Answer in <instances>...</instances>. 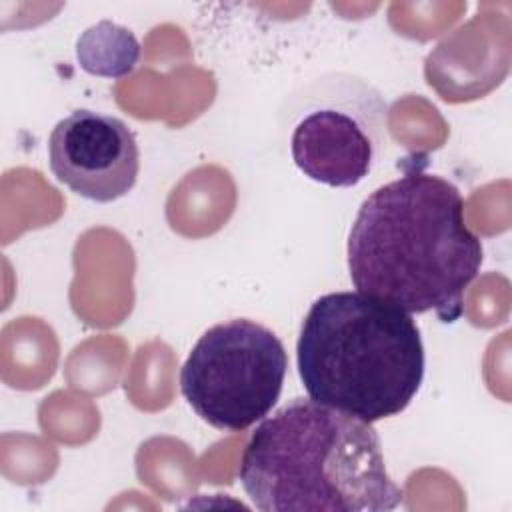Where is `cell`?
<instances>
[{
  "instance_id": "6",
  "label": "cell",
  "mask_w": 512,
  "mask_h": 512,
  "mask_svg": "<svg viewBox=\"0 0 512 512\" xmlns=\"http://www.w3.org/2000/svg\"><path fill=\"white\" fill-rule=\"evenodd\" d=\"M48 164L58 182L92 202L126 196L140 172L136 134L116 116L78 108L48 136Z\"/></svg>"
},
{
  "instance_id": "4",
  "label": "cell",
  "mask_w": 512,
  "mask_h": 512,
  "mask_svg": "<svg viewBox=\"0 0 512 512\" xmlns=\"http://www.w3.org/2000/svg\"><path fill=\"white\" fill-rule=\"evenodd\" d=\"M286 370L282 340L260 322L234 318L198 338L180 368V392L210 426L242 432L272 412Z\"/></svg>"
},
{
  "instance_id": "3",
  "label": "cell",
  "mask_w": 512,
  "mask_h": 512,
  "mask_svg": "<svg viewBox=\"0 0 512 512\" xmlns=\"http://www.w3.org/2000/svg\"><path fill=\"white\" fill-rule=\"evenodd\" d=\"M296 362L308 398L370 424L404 412L426 368L412 314L358 290L312 302Z\"/></svg>"
},
{
  "instance_id": "7",
  "label": "cell",
  "mask_w": 512,
  "mask_h": 512,
  "mask_svg": "<svg viewBox=\"0 0 512 512\" xmlns=\"http://www.w3.org/2000/svg\"><path fill=\"white\" fill-rule=\"evenodd\" d=\"M76 58L80 68L92 76L122 78L136 68L140 44L128 28L102 20L82 32Z\"/></svg>"
},
{
  "instance_id": "5",
  "label": "cell",
  "mask_w": 512,
  "mask_h": 512,
  "mask_svg": "<svg viewBox=\"0 0 512 512\" xmlns=\"http://www.w3.org/2000/svg\"><path fill=\"white\" fill-rule=\"evenodd\" d=\"M290 154L298 170L332 188H352L374 168L386 132V102L368 82L334 74L316 80L298 110Z\"/></svg>"
},
{
  "instance_id": "1",
  "label": "cell",
  "mask_w": 512,
  "mask_h": 512,
  "mask_svg": "<svg viewBox=\"0 0 512 512\" xmlns=\"http://www.w3.org/2000/svg\"><path fill=\"white\" fill-rule=\"evenodd\" d=\"M346 256L358 292L408 314L434 312L454 322L484 250L464 220L460 190L442 176L414 170L360 204Z\"/></svg>"
},
{
  "instance_id": "2",
  "label": "cell",
  "mask_w": 512,
  "mask_h": 512,
  "mask_svg": "<svg viewBox=\"0 0 512 512\" xmlns=\"http://www.w3.org/2000/svg\"><path fill=\"white\" fill-rule=\"evenodd\" d=\"M238 480L262 512H384L402 502L374 426L312 398L260 420Z\"/></svg>"
}]
</instances>
